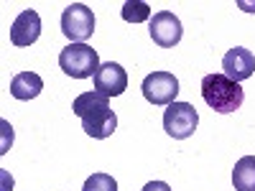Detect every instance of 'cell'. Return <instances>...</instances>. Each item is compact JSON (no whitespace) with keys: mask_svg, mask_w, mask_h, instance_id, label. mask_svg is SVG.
Wrapping results in <instances>:
<instances>
[{"mask_svg":"<svg viewBox=\"0 0 255 191\" xmlns=\"http://www.w3.org/2000/svg\"><path fill=\"white\" fill-rule=\"evenodd\" d=\"M72 112L82 120V130L95 140H105L115 133L118 117L110 110V99L100 92H82L72 102Z\"/></svg>","mask_w":255,"mask_h":191,"instance_id":"1","label":"cell"},{"mask_svg":"<svg viewBox=\"0 0 255 191\" xmlns=\"http://www.w3.org/2000/svg\"><path fill=\"white\" fill-rule=\"evenodd\" d=\"M202 97L215 112L230 115L243 107L245 92L238 82H232L225 74H207L202 79Z\"/></svg>","mask_w":255,"mask_h":191,"instance_id":"2","label":"cell"},{"mask_svg":"<svg viewBox=\"0 0 255 191\" xmlns=\"http://www.w3.org/2000/svg\"><path fill=\"white\" fill-rule=\"evenodd\" d=\"M59 67H61L64 74H69L74 79H90V77L97 74V69L102 67V64H100V56L92 46L69 44L59 54Z\"/></svg>","mask_w":255,"mask_h":191,"instance_id":"3","label":"cell"},{"mask_svg":"<svg viewBox=\"0 0 255 191\" xmlns=\"http://www.w3.org/2000/svg\"><path fill=\"white\" fill-rule=\"evenodd\" d=\"M61 33L72 44H84L95 33V13L84 3H72L61 13Z\"/></svg>","mask_w":255,"mask_h":191,"instance_id":"4","label":"cell"},{"mask_svg":"<svg viewBox=\"0 0 255 191\" xmlns=\"http://www.w3.org/2000/svg\"><path fill=\"white\" fill-rule=\"evenodd\" d=\"M197 125H199V115L189 102H174V104H168L166 112H163V130L174 140L191 138L197 130Z\"/></svg>","mask_w":255,"mask_h":191,"instance_id":"5","label":"cell"},{"mask_svg":"<svg viewBox=\"0 0 255 191\" xmlns=\"http://www.w3.org/2000/svg\"><path fill=\"white\" fill-rule=\"evenodd\" d=\"M140 92L151 104H174L179 95V79L171 72H153L143 79Z\"/></svg>","mask_w":255,"mask_h":191,"instance_id":"6","label":"cell"},{"mask_svg":"<svg viewBox=\"0 0 255 191\" xmlns=\"http://www.w3.org/2000/svg\"><path fill=\"white\" fill-rule=\"evenodd\" d=\"M148 33H151L156 46L174 49L181 41V36H184V28H181V20L171 10H158L151 18V23H148Z\"/></svg>","mask_w":255,"mask_h":191,"instance_id":"7","label":"cell"},{"mask_svg":"<svg viewBox=\"0 0 255 191\" xmlns=\"http://www.w3.org/2000/svg\"><path fill=\"white\" fill-rule=\"evenodd\" d=\"M95 82V92L105 95V97H120L125 90H128V74L125 69L120 67V64L115 61H108V64H102V67L97 69V74L92 77Z\"/></svg>","mask_w":255,"mask_h":191,"instance_id":"8","label":"cell"},{"mask_svg":"<svg viewBox=\"0 0 255 191\" xmlns=\"http://www.w3.org/2000/svg\"><path fill=\"white\" fill-rule=\"evenodd\" d=\"M222 69H225V77H230L232 82H245L253 77L255 72V56L250 49H243V46H235L230 49L225 56H222Z\"/></svg>","mask_w":255,"mask_h":191,"instance_id":"9","label":"cell"},{"mask_svg":"<svg viewBox=\"0 0 255 191\" xmlns=\"http://www.w3.org/2000/svg\"><path fill=\"white\" fill-rule=\"evenodd\" d=\"M41 36V15L36 10H23L15 20H13V26H10V44L18 46V49H23V46H31L36 44Z\"/></svg>","mask_w":255,"mask_h":191,"instance_id":"10","label":"cell"},{"mask_svg":"<svg viewBox=\"0 0 255 191\" xmlns=\"http://www.w3.org/2000/svg\"><path fill=\"white\" fill-rule=\"evenodd\" d=\"M41 90H44V79H41L36 72H20L10 79V95L20 102L38 97Z\"/></svg>","mask_w":255,"mask_h":191,"instance_id":"11","label":"cell"},{"mask_svg":"<svg viewBox=\"0 0 255 191\" xmlns=\"http://www.w3.org/2000/svg\"><path fill=\"white\" fill-rule=\"evenodd\" d=\"M235 191H255V156H243L232 171Z\"/></svg>","mask_w":255,"mask_h":191,"instance_id":"12","label":"cell"},{"mask_svg":"<svg viewBox=\"0 0 255 191\" xmlns=\"http://www.w3.org/2000/svg\"><path fill=\"white\" fill-rule=\"evenodd\" d=\"M120 15L128 23H143V20L151 18V5H148L145 0H128L120 10Z\"/></svg>","mask_w":255,"mask_h":191,"instance_id":"13","label":"cell"},{"mask_svg":"<svg viewBox=\"0 0 255 191\" xmlns=\"http://www.w3.org/2000/svg\"><path fill=\"white\" fill-rule=\"evenodd\" d=\"M82 191H118V181L110 174H92L84 181Z\"/></svg>","mask_w":255,"mask_h":191,"instance_id":"14","label":"cell"},{"mask_svg":"<svg viewBox=\"0 0 255 191\" xmlns=\"http://www.w3.org/2000/svg\"><path fill=\"white\" fill-rule=\"evenodd\" d=\"M140 191H171V186H168L166 181H148Z\"/></svg>","mask_w":255,"mask_h":191,"instance_id":"15","label":"cell"}]
</instances>
